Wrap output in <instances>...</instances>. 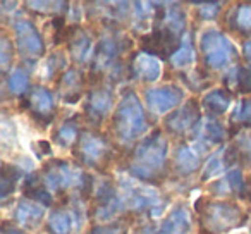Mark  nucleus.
Listing matches in <instances>:
<instances>
[{
	"mask_svg": "<svg viewBox=\"0 0 251 234\" xmlns=\"http://www.w3.org/2000/svg\"><path fill=\"white\" fill-rule=\"evenodd\" d=\"M224 152H226V148H222V150H217L215 154H212L208 158H206V164H205V167H203L201 181H208V179L219 176L222 171H226L227 165H226V157H224Z\"/></svg>",
	"mask_w": 251,
	"mask_h": 234,
	"instance_id": "nucleus-23",
	"label": "nucleus"
},
{
	"mask_svg": "<svg viewBox=\"0 0 251 234\" xmlns=\"http://www.w3.org/2000/svg\"><path fill=\"white\" fill-rule=\"evenodd\" d=\"M74 155L84 164L91 167L100 169L105 165L110 157V145L103 134L93 133V131H84L81 133L77 145L74 148Z\"/></svg>",
	"mask_w": 251,
	"mask_h": 234,
	"instance_id": "nucleus-5",
	"label": "nucleus"
},
{
	"mask_svg": "<svg viewBox=\"0 0 251 234\" xmlns=\"http://www.w3.org/2000/svg\"><path fill=\"white\" fill-rule=\"evenodd\" d=\"M2 234H26V233L21 229H18V227L11 226L9 222H4V226H2Z\"/></svg>",
	"mask_w": 251,
	"mask_h": 234,
	"instance_id": "nucleus-33",
	"label": "nucleus"
},
{
	"mask_svg": "<svg viewBox=\"0 0 251 234\" xmlns=\"http://www.w3.org/2000/svg\"><path fill=\"white\" fill-rule=\"evenodd\" d=\"M200 124V105L195 98L186 102L182 107L165 117V130L172 134L193 133Z\"/></svg>",
	"mask_w": 251,
	"mask_h": 234,
	"instance_id": "nucleus-7",
	"label": "nucleus"
},
{
	"mask_svg": "<svg viewBox=\"0 0 251 234\" xmlns=\"http://www.w3.org/2000/svg\"><path fill=\"white\" fill-rule=\"evenodd\" d=\"M226 84L237 93H251V73L243 66H237L226 76Z\"/></svg>",
	"mask_w": 251,
	"mask_h": 234,
	"instance_id": "nucleus-20",
	"label": "nucleus"
},
{
	"mask_svg": "<svg viewBox=\"0 0 251 234\" xmlns=\"http://www.w3.org/2000/svg\"><path fill=\"white\" fill-rule=\"evenodd\" d=\"M112 107V91L108 88H97L90 91L86 100V115L91 123H101Z\"/></svg>",
	"mask_w": 251,
	"mask_h": 234,
	"instance_id": "nucleus-10",
	"label": "nucleus"
},
{
	"mask_svg": "<svg viewBox=\"0 0 251 234\" xmlns=\"http://www.w3.org/2000/svg\"><path fill=\"white\" fill-rule=\"evenodd\" d=\"M243 50H244V57H246V60H251V40H248V42L244 43Z\"/></svg>",
	"mask_w": 251,
	"mask_h": 234,
	"instance_id": "nucleus-35",
	"label": "nucleus"
},
{
	"mask_svg": "<svg viewBox=\"0 0 251 234\" xmlns=\"http://www.w3.org/2000/svg\"><path fill=\"white\" fill-rule=\"evenodd\" d=\"M112 128H114L115 136L126 143L134 141L147 131V115L133 91H127L122 97L114 114V119H112Z\"/></svg>",
	"mask_w": 251,
	"mask_h": 234,
	"instance_id": "nucleus-2",
	"label": "nucleus"
},
{
	"mask_svg": "<svg viewBox=\"0 0 251 234\" xmlns=\"http://www.w3.org/2000/svg\"><path fill=\"white\" fill-rule=\"evenodd\" d=\"M81 83H83V79H81V74L76 69L67 71L62 76L59 84L64 93V102L66 104H74V102H77L81 98Z\"/></svg>",
	"mask_w": 251,
	"mask_h": 234,
	"instance_id": "nucleus-17",
	"label": "nucleus"
},
{
	"mask_svg": "<svg viewBox=\"0 0 251 234\" xmlns=\"http://www.w3.org/2000/svg\"><path fill=\"white\" fill-rule=\"evenodd\" d=\"M14 33H16V47L18 52L21 53L23 59H38L45 52V43L36 29V26L31 21L19 19L14 23Z\"/></svg>",
	"mask_w": 251,
	"mask_h": 234,
	"instance_id": "nucleus-6",
	"label": "nucleus"
},
{
	"mask_svg": "<svg viewBox=\"0 0 251 234\" xmlns=\"http://www.w3.org/2000/svg\"><path fill=\"white\" fill-rule=\"evenodd\" d=\"M164 28L167 31H171L172 35L179 36L181 38L182 31L186 28V16L182 9H169L167 12V18L164 21Z\"/></svg>",
	"mask_w": 251,
	"mask_h": 234,
	"instance_id": "nucleus-27",
	"label": "nucleus"
},
{
	"mask_svg": "<svg viewBox=\"0 0 251 234\" xmlns=\"http://www.w3.org/2000/svg\"><path fill=\"white\" fill-rule=\"evenodd\" d=\"M25 107L31 112V115L36 121H45L47 124L52 121V110H53V97L47 88L35 86L29 91L28 97L23 98Z\"/></svg>",
	"mask_w": 251,
	"mask_h": 234,
	"instance_id": "nucleus-9",
	"label": "nucleus"
},
{
	"mask_svg": "<svg viewBox=\"0 0 251 234\" xmlns=\"http://www.w3.org/2000/svg\"><path fill=\"white\" fill-rule=\"evenodd\" d=\"M131 69H133V74L136 78H140L141 81H150V83L157 81L162 74V66L157 57L150 55V53H145V52L134 55Z\"/></svg>",
	"mask_w": 251,
	"mask_h": 234,
	"instance_id": "nucleus-11",
	"label": "nucleus"
},
{
	"mask_svg": "<svg viewBox=\"0 0 251 234\" xmlns=\"http://www.w3.org/2000/svg\"><path fill=\"white\" fill-rule=\"evenodd\" d=\"M160 234H191V212L184 205L176 207L162 224Z\"/></svg>",
	"mask_w": 251,
	"mask_h": 234,
	"instance_id": "nucleus-12",
	"label": "nucleus"
},
{
	"mask_svg": "<svg viewBox=\"0 0 251 234\" xmlns=\"http://www.w3.org/2000/svg\"><path fill=\"white\" fill-rule=\"evenodd\" d=\"M246 152H248V157L251 158V136L246 140Z\"/></svg>",
	"mask_w": 251,
	"mask_h": 234,
	"instance_id": "nucleus-36",
	"label": "nucleus"
},
{
	"mask_svg": "<svg viewBox=\"0 0 251 234\" xmlns=\"http://www.w3.org/2000/svg\"><path fill=\"white\" fill-rule=\"evenodd\" d=\"M36 147L40 148V157H43V155H52V148H50L49 141H38Z\"/></svg>",
	"mask_w": 251,
	"mask_h": 234,
	"instance_id": "nucleus-34",
	"label": "nucleus"
},
{
	"mask_svg": "<svg viewBox=\"0 0 251 234\" xmlns=\"http://www.w3.org/2000/svg\"><path fill=\"white\" fill-rule=\"evenodd\" d=\"M200 136L203 138L205 143H210V145H219L226 140V128L215 119H210L205 123L203 126V131L198 133Z\"/></svg>",
	"mask_w": 251,
	"mask_h": 234,
	"instance_id": "nucleus-26",
	"label": "nucleus"
},
{
	"mask_svg": "<svg viewBox=\"0 0 251 234\" xmlns=\"http://www.w3.org/2000/svg\"><path fill=\"white\" fill-rule=\"evenodd\" d=\"M119 53V47L117 43L112 38H103L100 40L97 47V52H95V66L93 69L101 71L105 67L110 66V62H114V59Z\"/></svg>",
	"mask_w": 251,
	"mask_h": 234,
	"instance_id": "nucleus-18",
	"label": "nucleus"
},
{
	"mask_svg": "<svg viewBox=\"0 0 251 234\" xmlns=\"http://www.w3.org/2000/svg\"><path fill=\"white\" fill-rule=\"evenodd\" d=\"M200 167V157L193 148L181 145L176 152V169L181 172V176L191 174Z\"/></svg>",
	"mask_w": 251,
	"mask_h": 234,
	"instance_id": "nucleus-19",
	"label": "nucleus"
},
{
	"mask_svg": "<svg viewBox=\"0 0 251 234\" xmlns=\"http://www.w3.org/2000/svg\"><path fill=\"white\" fill-rule=\"evenodd\" d=\"M25 195L28 196V200L35 203H40V205H45V207H50L53 202L52 198V193L49 191L47 186H43L40 182V176L36 174H31L28 179H26V186H25Z\"/></svg>",
	"mask_w": 251,
	"mask_h": 234,
	"instance_id": "nucleus-16",
	"label": "nucleus"
},
{
	"mask_svg": "<svg viewBox=\"0 0 251 234\" xmlns=\"http://www.w3.org/2000/svg\"><path fill=\"white\" fill-rule=\"evenodd\" d=\"M182 97H184V93L177 84H164V86L147 90V93H145L148 108L158 115L167 114L172 108L177 107L182 102Z\"/></svg>",
	"mask_w": 251,
	"mask_h": 234,
	"instance_id": "nucleus-8",
	"label": "nucleus"
},
{
	"mask_svg": "<svg viewBox=\"0 0 251 234\" xmlns=\"http://www.w3.org/2000/svg\"><path fill=\"white\" fill-rule=\"evenodd\" d=\"M9 91L14 95H25L29 86V76L23 67H16L7 79Z\"/></svg>",
	"mask_w": 251,
	"mask_h": 234,
	"instance_id": "nucleus-28",
	"label": "nucleus"
},
{
	"mask_svg": "<svg viewBox=\"0 0 251 234\" xmlns=\"http://www.w3.org/2000/svg\"><path fill=\"white\" fill-rule=\"evenodd\" d=\"M232 102V95L226 88H215L210 90L208 93L203 97V107L213 115H222L227 112Z\"/></svg>",
	"mask_w": 251,
	"mask_h": 234,
	"instance_id": "nucleus-14",
	"label": "nucleus"
},
{
	"mask_svg": "<svg viewBox=\"0 0 251 234\" xmlns=\"http://www.w3.org/2000/svg\"><path fill=\"white\" fill-rule=\"evenodd\" d=\"M171 62L174 64L176 67H186L195 62V47H193V42H191V38H189V35H184L181 47H179L177 52L171 57Z\"/></svg>",
	"mask_w": 251,
	"mask_h": 234,
	"instance_id": "nucleus-25",
	"label": "nucleus"
},
{
	"mask_svg": "<svg viewBox=\"0 0 251 234\" xmlns=\"http://www.w3.org/2000/svg\"><path fill=\"white\" fill-rule=\"evenodd\" d=\"M198 200L196 210L200 213V227L206 234L227 233L232 227L244 222L243 210L236 203L229 202H205Z\"/></svg>",
	"mask_w": 251,
	"mask_h": 234,
	"instance_id": "nucleus-3",
	"label": "nucleus"
},
{
	"mask_svg": "<svg viewBox=\"0 0 251 234\" xmlns=\"http://www.w3.org/2000/svg\"><path fill=\"white\" fill-rule=\"evenodd\" d=\"M12 53H14V45L9 42L7 36H2V45H0V64H2V71L9 69Z\"/></svg>",
	"mask_w": 251,
	"mask_h": 234,
	"instance_id": "nucleus-31",
	"label": "nucleus"
},
{
	"mask_svg": "<svg viewBox=\"0 0 251 234\" xmlns=\"http://www.w3.org/2000/svg\"><path fill=\"white\" fill-rule=\"evenodd\" d=\"M200 49L205 59V66L212 69H222L237 57L236 47L219 29H206L200 40Z\"/></svg>",
	"mask_w": 251,
	"mask_h": 234,
	"instance_id": "nucleus-4",
	"label": "nucleus"
},
{
	"mask_svg": "<svg viewBox=\"0 0 251 234\" xmlns=\"http://www.w3.org/2000/svg\"><path fill=\"white\" fill-rule=\"evenodd\" d=\"M69 49H71V55L76 62H83L88 57L91 49V38L86 35L84 31H77L74 35V38L69 42Z\"/></svg>",
	"mask_w": 251,
	"mask_h": 234,
	"instance_id": "nucleus-22",
	"label": "nucleus"
},
{
	"mask_svg": "<svg viewBox=\"0 0 251 234\" xmlns=\"http://www.w3.org/2000/svg\"><path fill=\"white\" fill-rule=\"evenodd\" d=\"M229 26L232 31L246 33L251 31V4H237L229 12Z\"/></svg>",
	"mask_w": 251,
	"mask_h": 234,
	"instance_id": "nucleus-15",
	"label": "nucleus"
},
{
	"mask_svg": "<svg viewBox=\"0 0 251 234\" xmlns=\"http://www.w3.org/2000/svg\"><path fill=\"white\" fill-rule=\"evenodd\" d=\"M21 179V171L11 164H2V171H0V195L2 198H7L12 191L18 181Z\"/></svg>",
	"mask_w": 251,
	"mask_h": 234,
	"instance_id": "nucleus-21",
	"label": "nucleus"
},
{
	"mask_svg": "<svg viewBox=\"0 0 251 234\" xmlns=\"http://www.w3.org/2000/svg\"><path fill=\"white\" fill-rule=\"evenodd\" d=\"M76 134H77V128L73 121H67L64 123L62 126L57 130V133L53 134V140L60 145V147H69L74 140H76Z\"/></svg>",
	"mask_w": 251,
	"mask_h": 234,
	"instance_id": "nucleus-30",
	"label": "nucleus"
},
{
	"mask_svg": "<svg viewBox=\"0 0 251 234\" xmlns=\"http://www.w3.org/2000/svg\"><path fill=\"white\" fill-rule=\"evenodd\" d=\"M43 207L40 203H35L31 200H23L19 202V205L16 207V212H14V219L21 224L23 227H28V229H36L40 226L43 219Z\"/></svg>",
	"mask_w": 251,
	"mask_h": 234,
	"instance_id": "nucleus-13",
	"label": "nucleus"
},
{
	"mask_svg": "<svg viewBox=\"0 0 251 234\" xmlns=\"http://www.w3.org/2000/svg\"><path fill=\"white\" fill-rule=\"evenodd\" d=\"M230 123L236 124L237 128L251 123V98H243L241 102H237L230 115Z\"/></svg>",
	"mask_w": 251,
	"mask_h": 234,
	"instance_id": "nucleus-29",
	"label": "nucleus"
},
{
	"mask_svg": "<svg viewBox=\"0 0 251 234\" xmlns=\"http://www.w3.org/2000/svg\"><path fill=\"white\" fill-rule=\"evenodd\" d=\"M73 217L69 212H62V210H55L52 215L49 217V229L52 234H71L73 229Z\"/></svg>",
	"mask_w": 251,
	"mask_h": 234,
	"instance_id": "nucleus-24",
	"label": "nucleus"
},
{
	"mask_svg": "<svg viewBox=\"0 0 251 234\" xmlns=\"http://www.w3.org/2000/svg\"><path fill=\"white\" fill-rule=\"evenodd\" d=\"M220 7H222V4H220V2L203 4L201 9H200V18L205 19V21H212V19H215L217 14L220 12Z\"/></svg>",
	"mask_w": 251,
	"mask_h": 234,
	"instance_id": "nucleus-32",
	"label": "nucleus"
},
{
	"mask_svg": "<svg viewBox=\"0 0 251 234\" xmlns=\"http://www.w3.org/2000/svg\"><path fill=\"white\" fill-rule=\"evenodd\" d=\"M167 160V140L155 130L150 136L143 138L133 150L129 171L138 179L148 182H157L162 178Z\"/></svg>",
	"mask_w": 251,
	"mask_h": 234,
	"instance_id": "nucleus-1",
	"label": "nucleus"
}]
</instances>
